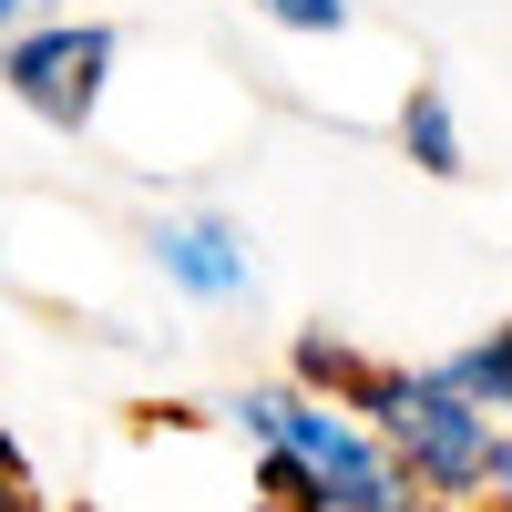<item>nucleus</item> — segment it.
<instances>
[{
	"mask_svg": "<svg viewBox=\"0 0 512 512\" xmlns=\"http://www.w3.org/2000/svg\"><path fill=\"white\" fill-rule=\"evenodd\" d=\"M21 21H41V0H0V41H11Z\"/></svg>",
	"mask_w": 512,
	"mask_h": 512,
	"instance_id": "obj_9",
	"label": "nucleus"
},
{
	"mask_svg": "<svg viewBox=\"0 0 512 512\" xmlns=\"http://www.w3.org/2000/svg\"><path fill=\"white\" fill-rule=\"evenodd\" d=\"M461 512H512V492H482V502H461Z\"/></svg>",
	"mask_w": 512,
	"mask_h": 512,
	"instance_id": "obj_10",
	"label": "nucleus"
},
{
	"mask_svg": "<svg viewBox=\"0 0 512 512\" xmlns=\"http://www.w3.org/2000/svg\"><path fill=\"white\" fill-rule=\"evenodd\" d=\"M144 246H154L164 287H185L195 308H236V297L256 287V256H246V226L236 216H164Z\"/></svg>",
	"mask_w": 512,
	"mask_h": 512,
	"instance_id": "obj_4",
	"label": "nucleus"
},
{
	"mask_svg": "<svg viewBox=\"0 0 512 512\" xmlns=\"http://www.w3.org/2000/svg\"><path fill=\"white\" fill-rule=\"evenodd\" d=\"M369 431L390 441V461L410 472L420 502H482V492H512V420L472 410L441 369H390Z\"/></svg>",
	"mask_w": 512,
	"mask_h": 512,
	"instance_id": "obj_2",
	"label": "nucleus"
},
{
	"mask_svg": "<svg viewBox=\"0 0 512 512\" xmlns=\"http://www.w3.org/2000/svg\"><path fill=\"white\" fill-rule=\"evenodd\" d=\"M0 512H41V492H31V461L0 441Z\"/></svg>",
	"mask_w": 512,
	"mask_h": 512,
	"instance_id": "obj_8",
	"label": "nucleus"
},
{
	"mask_svg": "<svg viewBox=\"0 0 512 512\" xmlns=\"http://www.w3.org/2000/svg\"><path fill=\"white\" fill-rule=\"evenodd\" d=\"M256 512H287V502H256Z\"/></svg>",
	"mask_w": 512,
	"mask_h": 512,
	"instance_id": "obj_11",
	"label": "nucleus"
},
{
	"mask_svg": "<svg viewBox=\"0 0 512 512\" xmlns=\"http://www.w3.org/2000/svg\"><path fill=\"white\" fill-rule=\"evenodd\" d=\"M277 31H297V41H328V31H349V0H256Z\"/></svg>",
	"mask_w": 512,
	"mask_h": 512,
	"instance_id": "obj_7",
	"label": "nucleus"
},
{
	"mask_svg": "<svg viewBox=\"0 0 512 512\" xmlns=\"http://www.w3.org/2000/svg\"><path fill=\"white\" fill-rule=\"evenodd\" d=\"M400 154L420 164V175H472V144H461V113H451V93L441 82H410L400 93Z\"/></svg>",
	"mask_w": 512,
	"mask_h": 512,
	"instance_id": "obj_5",
	"label": "nucleus"
},
{
	"mask_svg": "<svg viewBox=\"0 0 512 512\" xmlns=\"http://www.w3.org/2000/svg\"><path fill=\"white\" fill-rule=\"evenodd\" d=\"M113 52H123L113 21H21L11 41H0V93H11L21 113H41L52 134H82V123L103 113Z\"/></svg>",
	"mask_w": 512,
	"mask_h": 512,
	"instance_id": "obj_3",
	"label": "nucleus"
},
{
	"mask_svg": "<svg viewBox=\"0 0 512 512\" xmlns=\"http://www.w3.org/2000/svg\"><path fill=\"white\" fill-rule=\"evenodd\" d=\"M441 379H451V390L472 400V410L512 420V318H502L492 338H472V349H451V359H441Z\"/></svg>",
	"mask_w": 512,
	"mask_h": 512,
	"instance_id": "obj_6",
	"label": "nucleus"
},
{
	"mask_svg": "<svg viewBox=\"0 0 512 512\" xmlns=\"http://www.w3.org/2000/svg\"><path fill=\"white\" fill-rule=\"evenodd\" d=\"M226 410H236V431H256L267 451L297 461V482H308L318 512H431L410 492V472L390 461V441H379L359 410L297 390V379H277V390H236Z\"/></svg>",
	"mask_w": 512,
	"mask_h": 512,
	"instance_id": "obj_1",
	"label": "nucleus"
}]
</instances>
